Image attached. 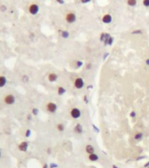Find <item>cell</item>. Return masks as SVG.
<instances>
[{
    "instance_id": "cell-1",
    "label": "cell",
    "mask_w": 149,
    "mask_h": 168,
    "mask_svg": "<svg viewBox=\"0 0 149 168\" xmlns=\"http://www.w3.org/2000/svg\"><path fill=\"white\" fill-rule=\"evenodd\" d=\"M4 102L6 105H13L16 102V96L12 94H7L4 96Z\"/></svg>"
},
{
    "instance_id": "cell-2",
    "label": "cell",
    "mask_w": 149,
    "mask_h": 168,
    "mask_svg": "<svg viewBox=\"0 0 149 168\" xmlns=\"http://www.w3.org/2000/svg\"><path fill=\"white\" fill-rule=\"evenodd\" d=\"M45 109L49 113H55L58 109V105L53 102H49L46 103Z\"/></svg>"
},
{
    "instance_id": "cell-3",
    "label": "cell",
    "mask_w": 149,
    "mask_h": 168,
    "mask_svg": "<svg viewBox=\"0 0 149 168\" xmlns=\"http://www.w3.org/2000/svg\"><path fill=\"white\" fill-rule=\"evenodd\" d=\"M28 11L31 15H37L39 11V6L37 4H31L28 7Z\"/></svg>"
},
{
    "instance_id": "cell-4",
    "label": "cell",
    "mask_w": 149,
    "mask_h": 168,
    "mask_svg": "<svg viewBox=\"0 0 149 168\" xmlns=\"http://www.w3.org/2000/svg\"><path fill=\"white\" fill-rule=\"evenodd\" d=\"M71 116H72L73 119H78L81 116V111L79 109H78V108H73V109H71Z\"/></svg>"
},
{
    "instance_id": "cell-5",
    "label": "cell",
    "mask_w": 149,
    "mask_h": 168,
    "mask_svg": "<svg viewBox=\"0 0 149 168\" xmlns=\"http://www.w3.org/2000/svg\"><path fill=\"white\" fill-rule=\"evenodd\" d=\"M65 20L69 24H72L76 21V15L74 12H69L65 15Z\"/></svg>"
},
{
    "instance_id": "cell-6",
    "label": "cell",
    "mask_w": 149,
    "mask_h": 168,
    "mask_svg": "<svg viewBox=\"0 0 149 168\" xmlns=\"http://www.w3.org/2000/svg\"><path fill=\"white\" fill-rule=\"evenodd\" d=\"M28 147H29V143H28L27 141H22L21 143H19V146H18L19 150L20 151V152H27Z\"/></svg>"
},
{
    "instance_id": "cell-7",
    "label": "cell",
    "mask_w": 149,
    "mask_h": 168,
    "mask_svg": "<svg viewBox=\"0 0 149 168\" xmlns=\"http://www.w3.org/2000/svg\"><path fill=\"white\" fill-rule=\"evenodd\" d=\"M84 85H85V82H84V80H83L82 78L79 77L77 78V79H75V81H74V87H75L76 89H82V88L84 87Z\"/></svg>"
},
{
    "instance_id": "cell-8",
    "label": "cell",
    "mask_w": 149,
    "mask_h": 168,
    "mask_svg": "<svg viewBox=\"0 0 149 168\" xmlns=\"http://www.w3.org/2000/svg\"><path fill=\"white\" fill-rule=\"evenodd\" d=\"M47 79L50 82H54L58 80V74H55V73H50L47 76Z\"/></svg>"
},
{
    "instance_id": "cell-9",
    "label": "cell",
    "mask_w": 149,
    "mask_h": 168,
    "mask_svg": "<svg viewBox=\"0 0 149 168\" xmlns=\"http://www.w3.org/2000/svg\"><path fill=\"white\" fill-rule=\"evenodd\" d=\"M112 18L110 14H105L103 16V18H102V21H103V23H105V24H110V23L112 22Z\"/></svg>"
},
{
    "instance_id": "cell-10",
    "label": "cell",
    "mask_w": 149,
    "mask_h": 168,
    "mask_svg": "<svg viewBox=\"0 0 149 168\" xmlns=\"http://www.w3.org/2000/svg\"><path fill=\"white\" fill-rule=\"evenodd\" d=\"M6 84H7V78L4 75H0V89L5 87Z\"/></svg>"
},
{
    "instance_id": "cell-11",
    "label": "cell",
    "mask_w": 149,
    "mask_h": 168,
    "mask_svg": "<svg viewBox=\"0 0 149 168\" xmlns=\"http://www.w3.org/2000/svg\"><path fill=\"white\" fill-rule=\"evenodd\" d=\"M85 152H86V153L88 154H92V153H95V149H94V147L92 145V144H87L86 146H85Z\"/></svg>"
},
{
    "instance_id": "cell-12",
    "label": "cell",
    "mask_w": 149,
    "mask_h": 168,
    "mask_svg": "<svg viewBox=\"0 0 149 168\" xmlns=\"http://www.w3.org/2000/svg\"><path fill=\"white\" fill-rule=\"evenodd\" d=\"M74 131L78 134H81L83 132V127L80 124H77L74 127Z\"/></svg>"
},
{
    "instance_id": "cell-13",
    "label": "cell",
    "mask_w": 149,
    "mask_h": 168,
    "mask_svg": "<svg viewBox=\"0 0 149 168\" xmlns=\"http://www.w3.org/2000/svg\"><path fill=\"white\" fill-rule=\"evenodd\" d=\"M88 159L90 161H92V162H95V161L99 160V156L97 155L96 153H92V154H89L88 155Z\"/></svg>"
},
{
    "instance_id": "cell-14",
    "label": "cell",
    "mask_w": 149,
    "mask_h": 168,
    "mask_svg": "<svg viewBox=\"0 0 149 168\" xmlns=\"http://www.w3.org/2000/svg\"><path fill=\"white\" fill-rule=\"evenodd\" d=\"M29 81H30V77H29V75L28 74H23L22 76H21V81L22 82H24V83H28L29 82Z\"/></svg>"
},
{
    "instance_id": "cell-15",
    "label": "cell",
    "mask_w": 149,
    "mask_h": 168,
    "mask_svg": "<svg viewBox=\"0 0 149 168\" xmlns=\"http://www.w3.org/2000/svg\"><path fill=\"white\" fill-rule=\"evenodd\" d=\"M142 138H143V133L138 132V133H136V134L134 135V139H135V140L140 141V140H141Z\"/></svg>"
},
{
    "instance_id": "cell-16",
    "label": "cell",
    "mask_w": 149,
    "mask_h": 168,
    "mask_svg": "<svg viewBox=\"0 0 149 168\" xmlns=\"http://www.w3.org/2000/svg\"><path fill=\"white\" fill-rule=\"evenodd\" d=\"M59 33H60V35L62 36L64 39H67V38L69 37V33L67 31H59Z\"/></svg>"
},
{
    "instance_id": "cell-17",
    "label": "cell",
    "mask_w": 149,
    "mask_h": 168,
    "mask_svg": "<svg viewBox=\"0 0 149 168\" xmlns=\"http://www.w3.org/2000/svg\"><path fill=\"white\" fill-rule=\"evenodd\" d=\"M65 93V89L63 87H59L58 88V95L59 96H63Z\"/></svg>"
},
{
    "instance_id": "cell-18",
    "label": "cell",
    "mask_w": 149,
    "mask_h": 168,
    "mask_svg": "<svg viewBox=\"0 0 149 168\" xmlns=\"http://www.w3.org/2000/svg\"><path fill=\"white\" fill-rule=\"evenodd\" d=\"M127 3L129 6H135L137 4V0H127Z\"/></svg>"
},
{
    "instance_id": "cell-19",
    "label": "cell",
    "mask_w": 149,
    "mask_h": 168,
    "mask_svg": "<svg viewBox=\"0 0 149 168\" xmlns=\"http://www.w3.org/2000/svg\"><path fill=\"white\" fill-rule=\"evenodd\" d=\"M57 130L59 131V132H62V131H64V126L63 124H57Z\"/></svg>"
},
{
    "instance_id": "cell-20",
    "label": "cell",
    "mask_w": 149,
    "mask_h": 168,
    "mask_svg": "<svg viewBox=\"0 0 149 168\" xmlns=\"http://www.w3.org/2000/svg\"><path fill=\"white\" fill-rule=\"evenodd\" d=\"M7 6L5 5V4H1L0 5V11L1 12H5L6 11H7Z\"/></svg>"
},
{
    "instance_id": "cell-21",
    "label": "cell",
    "mask_w": 149,
    "mask_h": 168,
    "mask_svg": "<svg viewBox=\"0 0 149 168\" xmlns=\"http://www.w3.org/2000/svg\"><path fill=\"white\" fill-rule=\"evenodd\" d=\"M39 109H37V108H33L32 109H31V114L33 115V116H38L39 115Z\"/></svg>"
},
{
    "instance_id": "cell-22",
    "label": "cell",
    "mask_w": 149,
    "mask_h": 168,
    "mask_svg": "<svg viewBox=\"0 0 149 168\" xmlns=\"http://www.w3.org/2000/svg\"><path fill=\"white\" fill-rule=\"evenodd\" d=\"M31 135V131L30 129H27L25 131V133H24V136H25V137H29Z\"/></svg>"
},
{
    "instance_id": "cell-23",
    "label": "cell",
    "mask_w": 149,
    "mask_h": 168,
    "mask_svg": "<svg viewBox=\"0 0 149 168\" xmlns=\"http://www.w3.org/2000/svg\"><path fill=\"white\" fill-rule=\"evenodd\" d=\"M82 66H83V62L81 61H76V67H77V68H79V67H81Z\"/></svg>"
},
{
    "instance_id": "cell-24",
    "label": "cell",
    "mask_w": 149,
    "mask_h": 168,
    "mask_svg": "<svg viewBox=\"0 0 149 168\" xmlns=\"http://www.w3.org/2000/svg\"><path fill=\"white\" fill-rule=\"evenodd\" d=\"M106 33H102L101 36H100V41H102V42H104L106 39Z\"/></svg>"
},
{
    "instance_id": "cell-25",
    "label": "cell",
    "mask_w": 149,
    "mask_h": 168,
    "mask_svg": "<svg viewBox=\"0 0 149 168\" xmlns=\"http://www.w3.org/2000/svg\"><path fill=\"white\" fill-rule=\"evenodd\" d=\"M143 5L146 7H149V0H143Z\"/></svg>"
},
{
    "instance_id": "cell-26",
    "label": "cell",
    "mask_w": 149,
    "mask_h": 168,
    "mask_svg": "<svg viewBox=\"0 0 149 168\" xmlns=\"http://www.w3.org/2000/svg\"><path fill=\"white\" fill-rule=\"evenodd\" d=\"M49 168H58V165L55 163H51L49 165Z\"/></svg>"
},
{
    "instance_id": "cell-27",
    "label": "cell",
    "mask_w": 149,
    "mask_h": 168,
    "mask_svg": "<svg viewBox=\"0 0 149 168\" xmlns=\"http://www.w3.org/2000/svg\"><path fill=\"white\" fill-rule=\"evenodd\" d=\"M141 33H142L141 30H135V31L132 32V34H141Z\"/></svg>"
},
{
    "instance_id": "cell-28",
    "label": "cell",
    "mask_w": 149,
    "mask_h": 168,
    "mask_svg": "<svg viewBox=\"0 0 149 168\" xmlns=\"http://www.w3.org/2000/svg\"><path fill=\"white\" fill-rule=\"evenodd\" d=\"M92 65L91 64V63H87L86 65H85V67H86V69H91L92 68Z\"/></svg>"
},
{
    "instance_id": "cell-29",
    "label": "cell",
    "mask_w": 149,
    "mask_h": 168,
    "mask_svg": "<svg viewBox=\"0 0 149 168\" xmlns=\"http://www.w3.org/2000/svg\"><path fill=\"white\" fill-rule=\"evenodd\" d=\"M135 116H136V113H135L134 111H132V112L130 113V117H132V118H133Z\"/></svg>"
},
{
    "instance_id": "cell-30",
    "label": "cell",
    "mask_w": 149,
    "mask_h": 168,
    "mask_svg": "<svg viewBox=\"0 0 149 168\" xmlns=\"http://www.w3.org/2000/svg\"><path fill=\"white\" fill-rule=\"evenodd\" d=\"M112 42H113V38H112V37H111L110 39H109V40H108V43H107V45H112Z\"/></svg>"
},
{
    "instance_id": "cell-31",
    "label": "cell",
    "mask_w": 149,
    "mask_h": 168,
    "mask_svg": "<svg viewBox=\"0 0 149 168\" xmlns=\"http://www.w3.org/2000/svg\"><path fill=\"white\" fill-rule=\"evenodd\" d=\"M56 1H57V3H59V4H64V0H56Z\"/></svg>"
},
{
    "instance_id": "cell-32",
    "label": "cell",
    "mask_w": 149,
    "mask_h": 168,
    "mask_svg": "<svg viewBox=\"0 0 149 168\" xmlns=\"http://www.w3.org/2000/svg\"><path fill=\"white\" fill-rule=\"evenodd\" d=\"M84 101H85V102L87 103V102H89V101H88V96H84Z\"/></svg>"
},
{
    "instance_id": "cell-33",
    "label": "cell",
    "mask_w": 149,
    "mask_h": 168,
    "mask_svg": "<svg viewBox=\"0 0 149 168\" xmlns=\"http://www.w3.org/2000/svg\"><path fill=\"white\" fill-rule=\"evenodd\" d=\"M92 128H93V129H94V131H95L96 132H99V129H98V128L96 127V126L94 125V124H92Z\"/></svg>"
},
{
    "instance_id": "cell-34",
    "label": "cell",
    "mask_w": 149,
    "mask_h": 168,
    "mask_svg": "<svg viewBox=\"0 0 149 168\" xmlns=\"http://www.w3.org/2000/svg\"><path fill=\"white\" fill-rule=\"evenodd\" d=\"M91 0H81V2L83 3V4H86V3H89Z\"/></svg>"
},
{
    "instance_id": "cell-35",
    "label": "cell",
    "mask_w": 149,
    "mask_h": 168,
    "mask_svg": "<svg viewBox=\"0 0 149 168\" xmlns=\"http://www.w3.org/2000/svg\"><path fill=\"white\" fill-rule=\"evenodd\" d=\"M42 168H49V165L46 164V163H45V164L43 165V167Z\"/></svg>"
},
{
    "instance_id": "cell-36",
    "label": "cell",
    "mask_w": 149,
    "mask_h": 168,
    "mask_svg": "<svg viewBox=\"0 0 149 168\" xmlns=\"http://www.w3.org/2000/svg\"><path fill=\"white\" fill-rule=\"evenodd\" d=\"M108 54H109L108 53H106V54H105V55H104V58H103V59H104V60H106V58H107V56H108Z\"/></svg>"
},
{
    "instance_id": "cell-37",
    "label": "cell",
    "mask_w": 149,
    "mask_h": 168,
    "mask_svg": "<svg viewBox=\"0 0 149 168\" xmlns=\"http://www.w3.org/2000/svg\"><path fill=\"white\" fill-rule=\"evenodd\" d=\"M27 119H28V120H31V115H28Z\"/></svg>"
},
{
    "instance_id": "cell-38",
    "label": "cell",
    "mask_w": 149,
    "mask_h": 168,
    "mask_svg": "<svg viewBox=\"0 0 149 168\" xmlns=\"http://www.w3.org/2000/svg\"><path fill=\"white\" fill-rule=\"evenodd\" d=\"M46 152H47V153H48V154H50V153H51V152H52V150L50 149V148H48V149H47V151H46Z\"/></svg>"
},
{
    "instance_id": "cell-39",
    "label": "cell",
    "mask_w": 149,
    "mask_h": 168,
    "mask_svg": "<svg viewBox=\"0 0 149 168\" xmlns=\"http://www.w3.org/2000/svg\"><path fill=\"white\" fill-rule=\"evenodd\" d=\"M92 88H93V86H92V85H89V86H87V89H92Z\"/></svg>"
},
{
    "instance_id": "cell-40",
    "label": "cell",
    "mask_w": 149,
    "mask_h": 168,
    "mask_svg": "<svg viewBox=\"0 0 149 168\" xmlns=\"http://www.w3.org/2000/svg\"><path fill=\"white\" fill-rule=\"evenodd\" d=\"M146 64L148 65V66H149V59H147V60H146Z\"/></svg>"
},
{
    "instance_id": "cell-41",
    "label": "cell",
    "mask_w": 149,
    "mask_h": 168,
    "mask_svg": "<svg viewBox=\"0 0 149 168\" xmlns=\"http://www.w3.org/2000/svg\"><path fill=\"white\" fill-rule=\"evenodd\" d=\"M112 168H119V167H118V166H116V165H112Z\"/></svg>"
},
{
    "instance_id": "cell-42",
    "label": "cell",
    "mask_w": 149,
    "mask_h": 168,
    "mask_svg": "<svg viewBox=\"0 0 149 168\" xmlns=\"http://www.w3.org/2000/svg\"><path fill=\"white\" fill-rule=\"evenodd\" d=\"M1 156H2V153H1V151H0V159H1Z\"/></svg>"
}]
</instances>
